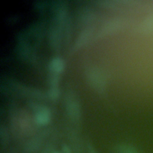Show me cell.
<instances>
[{
  "instance_id": "cell-1",
  "label": "cell",
  "mask_w": 153,
  "mask_h": 153,
  "mask_svg": "<svg viewBox=\"0 0 153 153\" xmlns=\"http://www.w3.org/2000/svg\"><path fill=\"white\" fill-rule=\"evenodd\" d=\"M42 142L41 136H34L27 140L24 145V149L27 153H36L41 149Z\"/></svg>"
},
{
  "instance_id": "cell-2",
  "label": "cell",
  "mask_w": 153,
  "mask_h": 153,
  "mask_svg": "<svg viewBox=\"0 0 153 153\" xmlns=\"http://www.w3.org/2000/svg\"><path fill=\"white\" fill-rule=\"evenodd\" d=\"M33 121L39 126L47 124L50 120V113L48 109L44 107L39 108L33 116Z\"/></svg>"
},
{
  "instance_id": "cell-3",
  "label": "cell",
  "mask_w": 153,
  "mask_h": 153,
  "mask_svg": "<svg viewBox=\"0 0 153 153\" xmlns=\"http://www.w3.org/2000/svg\"><path fill=\"white\" fill-rule=\"evenodd\" d=\"M116 153H141L135 146L130 143H120L115 148Z\"/></svg>"
},
{
  "instance_id": "cell-4",
  "label": "cell",
  "mask_w": 153,
  "mask_h": 153,
  "mask_svg": "<svg viewBox=\"0 0 153 153\" xmlns=\"http://www.w3.org/2000/svg\"><path fill=\"white\" fill-rule=\"evenodd\" d=\"M49 68L52 72H59L63 68V62L59 58H53L50 62Z\"/></svg>"
},
{
  "instance_id": "cell-5",
  "label": "cell",
  "mask_w": 153,
  "mask_h": 153,
  "mask_svg": "<svg viewBox=\"0 0 153 153\" xmlns=\"http://www.w3.org/2000/svg\"><path fill=\"white\" fill-rule=\"evenodd\" d=\"M143 29L146 32H153V15L147 17L143 22Z\"/></svg>"
},
{
  "instance_id": "cell-6",
  "label": "cell",
  "mask_w": 153,
  "mask_h": 153,
  "mask_svg": "<svg viewBox=\"0 0 153 153\" xmlns=\"http://www.w3.org/2000/svg\"><path fill=\"white\" fill-rule=\"evenodd\" d=\"M0 138H1V143L2 146H6L8 143L9 137L6 128L5 127H1V131H0Z\"/></svg>"
},
{
  "instance_id": "cell-7",
  "label": "cell",
  "mask_w": 153,
  "mask_h": 153,
  "mask_svg": "<svg viewBox=\"0 0 153 153\" xmlns=\"http://www.w3.org/2000/svg\"><path fill=\"white\" fill-rule=\"evenodd\" d=\"M54 150V146L51 144H48L42 148L41 153H53Z\"/></svg>"
},
{
  "instance_id": "cell-8",
  "label": "cell",
  "mask_w": 153,
  "mask_h": 153,
  "mask_svg": "<svg viewBox=\"0 0 153 153\" xmlns=\"http://www.w3.org/2000/svg\"><path fill=\"white\" fill-rule=\"evenodd\" d=\"M60 152L61 153H73L70 146L66 144H64L62 146V149Z\"/></svg>"
},
{
  "instance_id": "cell-9",
  "label": "cell",
  "mask_w": 153,
  "mask_h": 153,
  "mask_svg": "<svg viewBox=\"0 0 153 153\" xmlns=\"http://www.w3.org/2000/svg\"><path fill=\"white\" fill-rule=\"evenodd\" d=\"M87 153H97V152L91 145H88L87 146Z\"/></svg>"
},
{
  "instance_id": "cell-10",
  "label": "cell",
  "mask_w": 153,
  "mask_h": 153,
  "mask_svg": "<svg viewBox=\"0 0 153 153\" xmlns=\"http://www.w3.org/2000/svg\"><path fill=\"white\" fill-rule=\"evenodd\" d=\"M53 153H61L60 151H56V150H54Z\"/></svg>"
}]
</instances>
